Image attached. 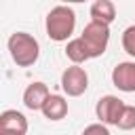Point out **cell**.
Segmentation results:
<instances>
[{"instance_id":"6da1fadb","label":"cell","mask_w":135,"mask_h":135,"mask_svg":"<svg viewBox=\"0 0 135 135\" xmlns=\"http://www.w3.org/2000/svg\"><path fill=\"white\" fill-rule=\"evenodd\" d=\"M44 27H46V36L51 40L68 42V38L74 34V27H76V13L72 11L70 4H59L49 11Z\"/></svg>"},{"instance_id":"7a4b0ae2","label":"cell","mask_w":135,"mask_h":135,"mask_svg":"<svg viewBox=\"0 0 135 135\" xmlns=\"http://www.w3.org/2000/svg\"><path fill=\"white\" fill-rule=\"evenodd\" d=\"M6 46H8V53H11V59L19 68H30L40 57V44H38V40L32 34H27V32H15V34H11Z\"/></svg>"},{"instance_id":"3957f363","label":"cell","mask_w":135,"mask_h":135,"mask_svg":"<svg viewBox=\"0 0 135 135\" xmlns=\"http://www.w3.org/2000/svg\"><path fill=\"white\" fill-rule=\"evenodd\" d=\"M91 59L95 57H101L108 49V42H110V25L105 23H99V21H89L80 34Z\"/></svg>"},{"instance_id":"277c9868","label":"cell","mask_w":135,"mask_h":135,"mask_svg":"<svg viewBox=\"0 0 135 135\" xmlns=\"http://www.w3.org/2000/svg\"><path fill=\"white\" fill-rule=\"evenodd\" d=\"M61 89L68 97H80L89 89V74L78 63H72L61 74Z\"/></svg>"},{"instance_id":"5b68a950","label":"cell","mask_w":135,"mask_h":135,"mask_svg":"<svg viewBox=\"0 0 135 135\" xmlns=\"http://www.w3.org/2000/svg\"><path fill=\"white\" fill-rule=\"evenodd\" d=\"M124 101L122 99H118L116 95H103L99 101H97V105H95V114H97V118H99V122H103V124H118V118H120V114H122V110H124Z\"/></svg>"},{"instance_id":"8992f818","label":"cell","mask_w":135,"mask_h":135,"mask_svg":"<svg viewBox=\"0 0 135 135\" xmlns=\"http://www.w3.org/2000/svg\"><path fill=\"white\" fill-rule=\"evenodd\" d=\"M112 84L122 93H135V61H120L112 70Z\"/></svg>"},{"instance_id":"52a82bcc","label":"cell","mask_w":135,"mask_h":135,"mask_svg":"<svg viewBox=\"0 0 135 135\" xmlns=\"http://www.w3.org/2000/svg\"><path fill=\"white\" fill-rule=\"evenodd\" d=\"M27 118L17 110H4L0 114V135H25Z\"/></svg>"},{"instance_id":"ba28073f","label":"cell","mask_w":135,"mask_h":135,"mask_svg":"<svg viewBox=\"0 0 135 135\" xmlns=\"http://www.w3.org/2000/svg\"><path fill=\"white\" fill-rule=\"evenodd\" d=\"M49 95H51V91H49V86L44 82H32L23 91V105L27 110H32V112H38V110H42Z\"/></svg>"},{"instance_id":"9c48e42d","label":"cell","mask_w":135,"mask_h":135,"mask_svg":"<svg viewBox=\"0 0 135 135\" xmlns=\"http://www.w3.org/2000/svg\"><path fill=\"white\" fill-rule=\"evenodd\" d=\"M68 110H70V108H68V101H65L61 95H53V93H51L40 112L44 114V118L57 122V120H61V118L68 116Z\"/></svg>"},{"instance_id":"30bf717a","label":"cell","mask_w":135,"mask_h":135,"mask_svg":"<svg viewBox=\"0 0 135 135\" xmlns=\"http://www.w3.org/2000/svg\"><path fill=\"white\" fill-rule=\"evenodd\" d=\"M114 19H116V6L112 0H95L91 4V21L110 25Z\"/></svg>"},{"instance_id":"8fae6325","label":"cell","mask_w":135,"mask_h":135,"mask_svg":"<svg viewBox=\"0 0 135 135\" xmlns=\"http://www.w3.org/2000/svg\"><path fill=\"white\" fill-rule=\"evenodd\" d=\"M65 57H68L72 63H78V65L84 63L86 59H91V55H89L82 38H72V40H68V44H65Z\"/></svg>"},{"instance_id":"7c38bea8","label":"cell","mask_w":135,"mask_h":135,"mask_svg":"<svg viewBox=\"0 0 135 135\" xmlns=\"http://www.w3.org/2000/svg\"><path fill=\"white\" fill-rule=\"evenodd\" d=\"M116 127L120 131H133L135 129V105H124V110H122Z\"/></svg>"},{"instance_id":"4fadbf2b","label":"cell","mask_w":135,"mask_h":135,"mask_svg":"<svg viewBox=\"0 0 135 135\" xmlns=\"http://www.w3.org/2000/svg\"><path fill=\"white\" fill-rule=\"evenodd\" d=\"M122 49L127 55H131L135 59V25H129L122 32Z\"/></svg>"},{"instance_id":"5bb4252c","label":"cell","mask_w":135,"mask_h":135,"mask_svg":"<svg viewBox=\"0 0 135 135\" xmlns=\"http://www.w3.org/2000/svg\"><path fill=\"white\" fill-rule=\"evenodd\" d=\"M82 135H110V129H108V124H103V122H93V124L84 127Z\"/></svg>"},{"instance_id":"9a60e30c","label":"cell","mask_w":135,"mask_h":135,"mask_svg":"<svg viewBox=\"0 0 135 135\" xmlns=\"http://www.w3.org/2000/svg\"><path fill=\"white\" fill-rule=\"evenodd\" d=\"M63 4H76V2H84V0H61Z\"/></svg>"}]
</instances>
